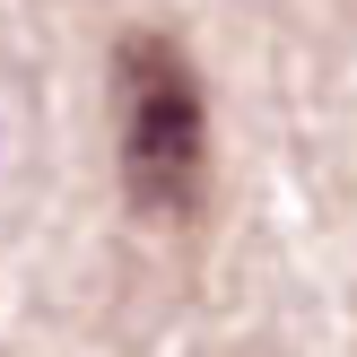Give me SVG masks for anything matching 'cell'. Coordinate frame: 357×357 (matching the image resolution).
<instances>
[{"mask_svg": "<svg viewBox=\"0 0 357 357\" xmlns=\"http://www.w3.org/2000/svg\"><path fill=\"white\" fill-rule=\"evenodd\" d=\"M114 122H122V192L139 218H192L209 192V105L183 44L131 26L114 44Z\"/></svg>", "mask_w": 357, "mask_h": 357, "instance_id": "obj_1", "label": "cell"}]
</instances>
